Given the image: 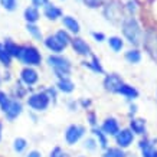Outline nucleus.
<instances>
[{
  "label": "nucleus",
  "mask_w": 157,
  "mask_h": 157,
  "mask_svg": "<svg viewBox=\"0 0 157 157\" xmlns=\"http://www.w3.org/2000/svg\"><path fill=\"white\" fill-rule=\"evenodd\" d=\"M48 63L49 67L53 69L55 75L62 79V78H69L71 75V62L69 59L62 55H49L48 56Z\"/></svg>",
  "instance_id": "1"
},
{
  "label": "nucleus",
  "mask_w": 157,
  "mask_h": 157,
  "mask_svg": "<svg viewBox=\"0 0 157 157\" xmlns=\"http://www.w3.org/2000/svg\"><path fill=\"white\" fill-rule=\"evenodd\" d=\"M123 33L124 36L127 38L131 45L137 46L140 45V36H141V29H140V25L134 17H125L123 20Z\"/></svg>",
  "instance_id": "2"
},
{
  "label": "nucleus",
  "mask_w": 157,
  "mask_h": 157,
  "mask_svg": "<svg viewBox=\"0 0 157 157\" xmlns=\"http://www.w3.org/2000/svg\"><path fill=\"white\" fill-rule=\"evenodd\" d=\"M25 67H39L40 65V61H42V56H40V52L38 51V48H35L33 45H22V49H20V55L17 58Z\"/></svg>",
  "instance_id": "3"
},
{
  "label": "nucleus",
  "mask_w": 157,
  "mask_h": 157,
  "mask_svg": "<svg viewBox=\"0 0 157 157\" xmlns=\"http://www.w3.org/2000/svg\"><path fill=\"white\" fill-rule=\"evenodd\" d=\"M26 104L30 109L40 113V111L48 109L49 104H51V98L46 94V91H39V92H33L32 95H29V98L26 100Z\"/></svg>",
  "instance_id": "4"
},
{
  "label": "nucleus",
  "mask_w": 157,
  "mask_h": 157,
  "mask_svg": "<svg viewBox=\"0 0 157 157\" xmlns=\"http://www.w3.org/2000/svg\"><path fill=\"white\" fill-rule=\"evenodd\" d=\"M85 134V128L82 125H78V124H71L69 127L65 131V140L69 146H74L76 144Z\"/></svg>",
  "instance_id": "5"
},
{
  "label": "nucleus",
  "mask_w": 157,
  "mask_h": 157,
  "mask_svg": "<svg viewBox=\"0 0 157 157\" xmlns=\"http://www.w3.org/2000/svg\"><path fill=\"white\" fill-rule=\"evenodd\" d=\"M20 81L22 84L30 88V86H33L36 82L39 81V74L38 71L32 67H25L22 71H20Z\"/></svg>",
  "instance_id": "6"
},
{
  "label": "nucleus",
  "mask_w": 157,
  "mask_h": 157,
  "mask_svg": "<svg viewBox=\"0 0 157 157\" xmlns=\"http://www.w3.org/2000/svg\"><path fill=\"white\" fill-rule=\"evenodd\" d=\"M134 140V133L130 128H123L120 130V133L115 136V143L120 148H127L131 146Z\"/></svg>",
  "instance_id": "7"
},
{
  "label": "nucleus",
  "mask_w": 157,
  "mask_h": 157,
  "mask_svg": "<svg viewBox=\"0 0 157 157\" xmlns=\"http://www.w3.org/2000/svg\"><path fill=\"white\" fill-rule=\"evenodd\" d=\"M124 82L123 79H121V76L117 75V74H109V75L105 76L104 79V88L107 91H109V92H114V94H117L120 90V86L123 85Z\"/></svg>",
  "instance_id": "8"
},
{
  "label": "nucleus",
  "mask_w": 157,
  "mask_h": 157,
  "mask_svg": "<svg viewBox=\"0 0 157 157\" xmlns=\"http://www.w3.org/2000/svg\"><path fill=\"white\" fill-rule=\"evenodd\" d=\"M101 130L104 131L105 136H117L120 133V123L117 121V118L114 117H108L102 121V125H101Z\"/></svg>",
  "instance_id": "9"
},
{
  "label": "nucleus",
  "mask_w": 157,
  "mask_h": 157,
  "mask_svg": "<svg viewBox=\"0 0 157 157\" xmlns=\"http://www.w3.org/2000/svg\"><path fill=\"white\" fill-rule=\"evenodd\" d=\"M22 111H23V105H22L20 100L12 98V104H10V107H9V109H7V113L5 114V117L9 123H12V121H14V120L22 114Z\"/></svg>",
  "instance_id": "10"
},
{
  "label": "nucleus",
  "mask_w": 157,
  "mask_h": 157,
  "mask_svg": "<svg viewBox=\"0 0 157 157\" xmlns=\"http://www.w3.org/2000/svg\"><path fill=\"white\" fill-rule=\"evenodd\" d=\"M71 46H72V49H74L78 55H81V56H90L91 55L90 45L81 38H72Z\"/></svg>",
  "instance_id": "11"
},
{
  "label": "nucleus",
  "mask_w": 157,
  "mask_h": 157,
  "mask_svg": "<svg viewBox=\"0 0 157 157\" xmlns=\"http://www.w3.org/2000/svg\"><path fill=\"white\" fill-rule=\"evenodd\" d=\"M43 43H45V46H46L51 52L55 53V55H59L61 52H63V49L67 48L63 43H61V40H59L55 35H49L48 38L43 40Z\"/></svg>",
  "instance_id": "12"
},
{
  "label": "nucleus",
  "mask_w": 157,
  "mask_h": 157,
  "mask_svg": "<svg viewBox=\"0 0 157 157\" xmlns=\"http://www.w3.org/2000/svg\"><path fill=\"white\" fill-rule=\"evenodd\" d=\"M138 147L141 150V156L143 157H157V150L154 148L151 141L147 140V138L141 140V141L138 143Z\"/></svg>",
  "instance_id": "13"
},
{
  "label": "nucleus",
  "mask_w": 157,
  "mask_h": 157,
  "mask_svg": "<svg viewBox=\"0 0 157 157\" xmlns=\"http://www.w3.org/2000/svg\"><path fill=\"white\" fill-rule=\"evenodd\" d=\"M43 14H45L46 19L55 22V20L59 19L62 16V9H59L58 6L52 5V3H48V5L45 6V9H43Z\"/></svg>",
  "instance_id": "14"
},
{
  "label": "nucleus",
  "mask_w": 157,
  "mask_h": 157,
  "mask_svg": "<svg viewBox=\"0 0 157 157\" xmlns=\"http://www.w3.org/2000/svg\"><path fill=\"white\" fill-rule=\"evenodd\" d=\"M3 45H5V49L6 52L9 53L12 58H19L20 55V49H22V45H17V43L14 42V40H12V39H5V42H3Z\"/></svg>",
  "instance_id": "15"
},
{
  "label": "nucleus",
  "mask_w": 157,
  "mask_h": 157,
  "mask_svg": "<svg viewBox=\"0 0 157 157\" xmlns=\"http://www.w3.org/2000/svg\"><path fill=\"white\" fill-rule=\"evenodd\" d=\"M117 94L125 97L127 100H136V98H138L137 88H134L133 85H128V84H123V85L120 86V90Z\"/></svg>",
  "instance_id": "16"
},
{
  "label": "nucleus",
  "mask_w": 157,
  "mask_h": 157,
  "mask_svg": "<svg viewBox=\"0 0 157 157\" xmlns=\"http://www.w3.org/2000/svg\"><path fill=\"white\" fill-rule=\"evenodd\" d=\"M62 23L74 35L79 33V30H81V26L78 23V20H76L75 17H72V16H63V17H62Z\"/></svg>",
  "instance_id": "17"
},
{
  "label": "nucleus",
  "mask_w": 157,
  "mask_h": 157,
  "mask_svg": "<svg viewBox=\"0 0 157 157\" xmlns=\"http://www.w3.org/2000/svg\"><path fill=\"white\" fill-rule=\"evenodd\" d=\"M130 130L134 134L143 136V134H146V121L141 118H131V121H130Z\"/></svg>",
  "instance_id": "18"
},
{
  "label": "nucleus",
  "mask_w": 157,
  "mask_h": 157,
  "mask_svg": "<svg viewBox=\"0 0 157 157\" xmlns=\"http://www.w3.org/2000/svg\"><path fill=\"white\" fill-rule=\"evenodd\" d=\"M23 17H25V20H26L28 23L35 25L39 20L38 9H36L35 6H29V7H26V9H25V13H23Z\"/></svg>",
  "instance_id": "19"
},
{
  "label": "nucleus",
  "mask_w": 157,
  "mask_h": 157,
  "mask_svg": "<svg viewBox=\"0 0 157 157\" xmlns=\"http://www.w3.org/2000/svg\"><path fill=\"white\" fill-rule=\"evenodd\" d=\"M56 86H58V90L61 91V92H63V94H69V92H72V91L75 90V85H74V82H72L69 78H62V79H59Z\"/></svg>",
  "instance_id": "20"
},
{
  "label": "nucleus",
  "mask_w": 157,
  "mask_h": 157,
  "mask_svg": "<svg viewBox=\"0 0 157 157\" xmlns=\"http://www.w3.org/2000/svg\"><path fill=\"white\" fill-rule=\"evenodd\" d=\"M26 92H28V86L25 85V84H22V81L19 79V82H16V85L13 86L12 98H16V100L25 98V97H26Z\"/></svg>",
  "instance_id": "21"
},
{
  "label": "nucleus",
  "mask_w": 157,
  "mask_h": 157,
  "mask_svg": "<svg viewBox=\"0 0 157 157\" xmlns=\"http://www.w3.org/2000/svg\"><path fill=\"white\" fill-rule=\"evenodd\" d=\"M10 104H12V97H10L7 92L0 90V111H2L3 114L7 113Z\"/></svg>",
  "instance_id": "22"
},
{
  "label": "nucleus",
  "mask_w": 157,
  "mask_h": 157,
  "mask_svg": "<svg viewBox=\"0 0 157 157\" xmlns=\"http://www.w3.org/2000/svg\"><path fill=\"white\" fill-rule=\"evenodd\" d=\"M125 61L128 62V63H138V62L141 61V53L138 49H130L125 52Z\"/></svg>",
  "instance_id": "23"
},
{
  "label": "nucleus",
  "mask_w": 157,
  "mask_h": 157,
  "mask_svg": "<svg viewBox=\"0 0 157 157\" xmlns=\"http://www.w3.org/2000/svg\"><path fill=\"white\" fill-rule=\"evenodd\" d=\"M84 67L90 68L91 71L98 72V74H104V68L101 67V62H100V59H98L97 56H92L91 62H84Z\"/></svg>",
  "instance_id": "24"
},
{
  "label": "nucleus",
  "mask_w": 157,
  "mask_h": 157,
  "mask_svg": "<svg viewBox=\"0 0 157 157\" xmlns=\"http://www.w3.org/2000/svg\"><path fill=\"white\" fill-rule=\"evenodd\" d=\"M28 148V141L23 137H16L13 140V151L17 154H22Z\"/></svg>",
  "instance_id": "25"
},
{
  "label": "nucleus",
  "mask_w": 157,
  "mask_h": 157,
  "mask_svg": "<svg viewBox=\"0 0 157 157\" xmlns=\"http://www.w3.org/2000/svg\"><path fill=\"white\" fill-rule=\"evenodd\" d=\"M92 134L98 138V141H100V146L102 148H108V141H107V136L104 134V131L101 128H97V127H92Z\"/></svg>",
  "instance_id": "26"
},
{
  "label": "nucleus",
  "mask_w": 157,
  "mask_h": 157,
  "mask_svg": "<svg viewBox=\"0 0 157 157\" xmlns=\"http://www.w3.org/2000/svg\"><path fill=\"white\" fill-rule=\"evenodd\" d=\"M108 45L114 52H120L124 46V42H123V39L118 38V36H111V38L108 39Z\"/></svg>",
  "instance_id": "27"
},
{
  "label": "nucleus",
  "mask_w": 157,
  "mask_h": 157,
  "mask_svg": "<svg viewBox=\"0 0 157 157\" xmlns=\"http://www.w3.org/2000/svg\"><path fill=\"white\" fill-rule=\"evenodd\" d=\"M12 62H13V58L6 52V49L0 51V65H2V67L6 68V69H9V68L12 67Z\"/></svg>",
  "instance_id": "28"
},
{
  "label": "nucleus",
  "mask_w": 157,
  "mask_h": 157,
  "mask_svg": "<svg viewBox=\"0 0 157 157\" xmlns=\"http://www.w3.org/2000/svg\"><path fill=\"white\" fill-rule=\"evenodd\" d=\"M26 30H28L30 36L36 40H42V32H40V29L36 26V25H32V23H28L26 25Z\"/></svg>",
  "instance_id": "29"
},
{
  "label": "nucleus",
  "mask_w": 157,
  "mask_h": 157,
  "mask_svg": "<svg viewBox=\"0 0 157 157\" xmlns=\"http://www.w3.org/2000/svg\"><path fill=\"white\" fill-rule=\"evenodd\" d=\"M102 157H125V153L123 151V148L120 147H111L105 150Z\"/></svg>",
  "instance_id": "30"
},
{
  "label": "nucleus",
  "mask_w": 157,
  "mask_h": 157,
  "mask_svg": "<svg viewBox=\"0 0 157 157\" xmlns=\"http://www.w3.org/2000/svg\"><path fill=\"white\" fill-rule=\"evenodd\" d=\"M0 6L6 12H14L17 9V0H0Z\"/></svg>",
  "instance_id": "31"
},
{
  "label": "nucleus",
  "mask_w": 157,
  "mask_h": 157,
  "mask_svg": "<svg viewBox=\"0 0 157 157\" xmlns=\"http://www.w3.org/2000/svg\"><path fill=\"white\" fill-rule=\"evenodd\" d=\"M55 36H56L59 40H61V43H63L65 46H68L69 43H71V40H72V38L69 36V33H68L67 30H58L56 33H55Z\"/></svg>",
  "instance_id": "32"
},
{
  "label": "nucleus",
  "mask_w": 157,
  "mask_h": 157,
  "mask_svg": "<svg viewBox=\"0 0 157 157\" xmlns=\"http://www.w3.org/2000/svg\"><path fill=\"white\" fill-rule=\"evenodd\" d=\"M49 157H69V156H68V153L63 151L61 147H55L52 151H51V156Z\"/></svg>",
  "instance_id": "33"
},
{
  "label": "nucleus",
  "mask_w": 157,
  "mask_h": 157,
  "mask_svg": "<svg viewBox=\"0 0 157 157\" xmlns=\"http://www.w3.org/2000/svg\"><path fill=\"white\" fill-rule=\"evenodd\" d=\"M84 146H85L86 150H90V151H94L97 148V141L94 140V138H86L85 143H84Z\"/></svg>",
  "instance_id": "34"
},
{
  "label": "nucleus",
  "mask_w": 157,
  "mask_h": 157,
  "mask_svg": "<svg viewBox=\"0 0 157 157\" xmlns=\"http://www.w3.org/2000/svg\"><path fill=\"white\" fill-rule=\"evenodd\" d=\"M92 38L95 39L97 42H104L105 40V35L101 32H92Z\"/></svg>",
  "instance_id": "35"
},
{
  "label": "nucleus",
  "mask_w": 157,
  "mask_h": 157,
  "mask_svg": "<svg viewBox=\"0 0 157 157\" xmlns=\"http://www.w3.org/2000/svg\"><path fill=\"white\" fill-rule=\"evenodd\" d=\"M32 3H33V6L38 9V7H40V6L45 7V6L49 3V0H32Z\"/></svg>",
  "instance_id": "36"
},
{
  "label": "nucleus",
  "mask_w": 157,
  "mask_h": 157,
  "mask_svg": "<svg viewBox=\"0 0 157 157\" xmlns=\"http://www.w3.org/2000/svg\"><path fill=\"white\" fill-rule=\"evenodd\" d=\"M88 123H90L92 127H95L97 125V117H95L94 113H90V114H88Z\"/></svg>",
  "instance_id": "37"
},
{
  "label": "nucleus",
  "mask_w": 157,
  "mask_h": 157,
  "mask_svg": "<svg viewBox=\"0 0 157 157\" xmlns=\"http://www.w3.org/2000/svg\"><path fill=\"white\" fill-rule=\"evenodd\" d=\"M85 2L86 6H90V7H98L100 6V0H84Z\"/></svg>",
  "instance_id": "38"
},
{
  "label": "nucleus",
  "mask_w": 157,
  "mask_h": 157,
  "mask_svg": "<svg viewBox=\"0 0 157 157\" xmlns=\"http://www.w3.org/2000/svg\"><path fill=\"white\" fill-rule=\"evenodd\" d=\"M26 157H42V154L38 151V150H32V151H29L26 154Z\"/></svg>",
  "instance_id": "39"
},
{
  "label": "nucleus",
  "mask_w": 157,
  "mask_h": 157,
  "mask_svg": "<svg viewBox=\"0 0 157 157\" xmlns=\"http://www.w3.org/2000/svg\"><path fill=\"white\" fill-rule=\"evenodd\" d=\"M10 79H12V76H10V72L9 71H6L5 74H3V81H6V82H9Z\"/></svg>",
  "instance_id": "40"
},
{
  "label": "nucleus",
  "mask_w": 157,
  "mask_h": 157,
  "mask_svg": "<svg viewBox=\"0 0 157 157\" xmlns=\"http://www.w3.org/2000/svg\"><path fill=\"white\" fill-rule=\"evenodd\" d=\"M2 138H3V123L0 121V143H2Z\"/></svg>",
  "instance_id": "41"
},
{
  "label": "nucleus",
  "mask_w": 157,
  "mask_h": 157,
  "mask_svg": "<svg viewBox=\"0 0 157 157\" xmlns=\"http://www.w3.org/2000/svg\"><path fill=\"white\" fill-rule=\"evenodd\" d=\"M81 104H82V107H85V108H86V107H90V105H91V101H85V100H84V101H81Z\"/></svg>",
  "instance_id": "42"
},
{
  "label": "nucleus",
  "mask_w": 157,
  "mask_h": 157,
  "mask_svg": "<svg viewBox=\"0 0 157 157\" xmlns=\"http://www.w3.org/2000/svg\"><path fill=\"white\" fill-rule=\"evenodd\" d=\"M130 109H131V113H136V111H137V107H136V105H131V107H130Z\"/></svg>",
  "instance_id": "43"
},
{
  "label": "nucleus",
  "mask_w": 157,
  "mask_h": 157,
  "mask_svg": "<svg viewBox=\"0 0 157 157\" xmlns=\"http://www.w3.org/2000/svg\"><path fill=\"white\" fill-rule=\"evenodd\" d=\"M69 107H71V109H72V111H75V108H76V104H74V102H71V104H69Z\"/></svg>",
  "instance_id": "44"
},
{
  "label": "nucleus",
  "mask_w": 157,
  "mask_h": 157,
  "mask_svg": "<svg viewBox=\"0 0 157 157\" xmlns=\"http://www.w3.org/2000/svg\"><path fill=\"white\" fill-rule=\"evenodd\" d=\"M5 49V45H3V42H0V51H3Z\"/></svg>",
  "instance_id": "45"
},
{
  "label": "nucleus",
  "mask_w": 157,
  "mask_h": 157,
  "mask_svg": "<svg viewBox=\"0 0 157 157\" xmlns=\"http://www.w3.org/2000/svg\"><path fill=\"white\" fill-rule=\"evenodd\" d=\"M2 84H3V76H2V74H0V86H2Z\"/></svg>",
  "instance_id": "46"
}]
</instances>
